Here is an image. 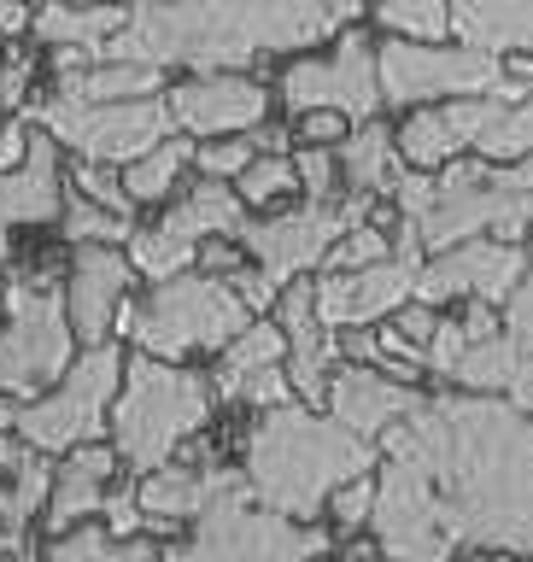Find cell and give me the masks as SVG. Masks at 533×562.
Here are the masks:
<instances>
[{
	"label": "cell",
	"instance_id": "6da1fadb",
	"mask_svg": "<svg viewBox=\"0 0 533 562\" xmlns=\"http://www.w3.org/2000/svg\"><path fill=\"white\" fill-rule=\"evenodd\" d=\"M381 446L429 481L457 551L533 557V416L481 393H434Z\"/></svg>",
	"mask_w": 533,
	"mask_h": 562
},
{
	"label": "cell",
	"instance_id": "7a4b0ae2",
	"mask_svg": "<svg viewBox=\"0 0 533 562\" xmlns=\"http://www.w3.org/2000/svg\"><path fill=\"white\" fill-rule=\"evenodd\" d=\"M352 18H358L352 0H170V7H130L123 30L95 59L246 77V65H258L264 53L311 47L323 35H341Z\"/></svg>",
	"mask_w": 533,
	"mask_h": 562
},
{
	"label": "cell",
	"instance_id": "3957f363",
	"mask_svg": "<svg viewBox=\"0 0 533 562\" xmlns=\"http://www.w3.org/2000/svg\"><path fill=\"white\" fill-rule=\"evenodd\" d=\"M241 474L253 486L258 509H276V516L311 527V516H323L346 481L376 474V446L346 434L323 411L276 404V411H258V422L246 428Z\"/></svg>",
	"mask_w": 533,
	"mask_h": 562
},
{
	"label": "cell",
	"instance_id": "277c9868",
	"mask_svg": "<svg viewBox=\"0 0 533 562\" xmlns=\"http://www.w3.org/2000/svg\"><path fill=\"white\" fill-rule=\"evenodd\" d=\"M211 411H218V393H211L206 375L135 351V358L123 363V386L112 398V422H106V434H112L118 463H130L135 474L141 469L153 474V469H165L170 457L206 428Z\"/></svg>",
	"mask_w": 533,
	"mask_h": 562
},
{
	"label": "cell",
	"instance_id": "5b68a950",
	"mask_svg": "<svg viewBox=\"0 0 533 562\" xmlns=\"http://www.w3.org/2000/svg\"><path fill=\"white\" fill-rule=\"evenodd\" d=\"M246 323H253V311L229 293V281H211L200 270L158 281L141 305L118 311V328L158 363L193 358V351H223Z\"/></svg>",
	"mask_w": 533,
	"mask_h": 562
},
{
	"label": "cell",
	"instance_id": "8992f818",
	"mask_svg": "<svg viewBox=\"0 0 533 562\" xmlns=\"http://www.w3.org/2000/svg\"><path fill=\"white\" fill-rule=\"evenodd\" d=\"M7 323H0V398L35 404L42 386L65 381V369L77 363V334L65 316V293L53 276H12L7 281Z\"/></svg>",
	"mask_w": 533,
	"mask_h": 562
},
{
	"label": "cell",
	"instance_id": "52a82bcc",
	"mask_svg": "<svg viewBox=\"0 0 533 562\" xmlns=\"http://www.w3.org/2000/svg\"><path fill=\"white\" fill-rule=\"evenodd\" d=\"M123 386V351L106 340V346H88L77 363L65 369V381L42 393L35 404H18V439L35 451V457H70L77 446H95L112 422V398Z\"/></svg>",
	"mask_w": 533,
	"mask_h": 562
},
{
	"label": "cell",
	"instance_id": "ba28073f",
	"mask_svg": "<svg viewBox=\"0 0 533 562\" xmlns=\"http://www.w3.org/2000/svg\"><path fill=\"white\" fill-rule=\"evenodd\" d=\"M329 533L306 521H288L276 509H258L253 492L218 498L193 521L182 544H170L165 562H317L329 557Z\"/></svg>",
	"mask_w": 533,
	"mask_h": 562
},
{
	"label": "cell",
	"instance_id": "9c48e42d",
	"mask_svg": "<svg viewBox=\"0 0 533 562\" xmlns=\"http://www.w3.org/2000/svg\"><path fill=\"white\" fill-rule=\"evenodd\" d=\"M417 228L422 252H452V246H469L481 235H528L533 228V200L517 188H504L492 165L481 158H452L446 170L434 176V211Z\"/></svg>",
	"mask_w": 533,
	"mask_h": 562
},
{
	"label": "cell",
	"instance_id": "30bf717a",
	"mask_svg": "<svg viewBox=\"0 0 533 562\" xmlns=\"http://www.w3.org/2000/svg\"><path fill=\"white\" fill-rule=\"evenodd\" d=\"M364 223L381 228L387 211H376V200H364V193H346V200H334V205H299V211H281V217L241 223L235 240L258 258L253 270L281 293L288 281L317 270V263H323L334 246H341L352 228H364Z\"/></svg>",
	"mask_w": 533,
	"mask_h": 562
},
{
	"label": "cell",
	"instance_id": "8fae6325",
	"mask_svg": "<svg viewBox=\"0 0 533 562\" xmlns=\"http://www.w3.org/2000/svg\"><path fill=\"white\" fill-rule=\"evenodd\" d=\"M35 123L53 135V147H70L82 165H135L153 147L170 140V105L165 100H123V105H77V100H35Z\"/></svg>",
	"mask_w": 533,
	"mask_h": 562
},
{
	"label": "cell",
	"instance_id": "7c38bea8",
	"mask_svg": "<svg viewBox=\"0 0 533 562\" xmlns=\"http://www.w3.org/2000/svg\"><path fill=\"white\" fill-rule=\"evenodd\" d=\"M376 82L381 105H422V100H487L504 82V59L475 47H417V42H387L376 47Z\"/></svg>",
	"mask_w": 533,
	"mask_h": 562
},
{
	"label": "cell",
	"instance_id": "4fadbf2b",
	"mask_svg": "<svg viewBox=\"0 0 533 562\" xmlns=\"http://www.w3.org/2000/svg\"><path fill=\"white\" fill-rule=\"evenodd\" d=\"M281 100L306 112H334L352 123H376L381 112V82H376V47L364 30H346L329 59H293L281 70Z\"/></svg>",
	"mask_w": 533,
	"mask_h": 562
},
{
	"label": "cell",
	"instance_id": "5bb4252c",
	"mask_svg": "<svg viewBox=\"0 0 533 562\" xmlns=\"http://www.w3.org/2000/svg\"><path fill=\"white\" fill-rule=\"evenodd\" d=\"M528 270V252L517 240H469L429 258L417 270V305H446V299H475V305H504Z\"/></svg>",
	"mask_w": 533,
	"mask_h": 562
},
{
	"label": "cell",
	"instance_id": "9a60e30c",
	"mask_svg": "<svg viewBox=\"0 0 533 562\" xmlns=\"http://www.w3.org/2000/svg\"><path fill=\"white\" fill-rule=\"evenodd\" d=\"M417 270L422 263L387 258L369 270H346V276H317L311 299H317V323L323 328H364L376 316H399L417 299Z\"/></svg>",
	"mask_w": 533,
	"mask_h": 562
},
{
	"label": "cell",
	"instance_id": "2e32d148",
	"mask_svg": "<svg viewBox=\"0 0 533 562\" xmlns=\"http://www.w3.org/2000/svg\"><path fill=\"white\" fill-rule=\"evenodd\" d=\"M276 328L281 340H288V358H281V375L299 398H306V411L317 404H329V369L341 363V340H334V328L317 323V299H311V281H288L276 299Z\"/></svg>",
	"mask_w": 533,
	"mask_h": 562
},
{
	"label": "cell",
	"instance_id": "e0dca14e",
	"mask_svg": "<svg viewBox=\"0 0 533 562\" xmlns=\"http://www.w3.org/2000/svg\"><path fill=\"white\" fill-rule=\"evenodd\" d=\"M170 123L188 135H253L270 112V88L253 77H193L170 88Z\"/></svg>",
	"mask_w": 533,
	"mask_h": 562
},
{
	"label": "cell",
	"instance_id": "ac0fdd59",
	"mask_svg": "<svg viewBox=\"0 0 533 562\" xmlns=\"http://www.w3.org/2000/svg\"><path fill=\"white\" fill-rule=\"evenodd\" d=\"M130 258L118 246H77L70 258V288H65V316H70V334L82 346H106L118 311H123V293H130Z\"/></svg>",
	"mask_w": 533,
	"mask_h": 562
},
{
	"label": "cell",
	"instance_id": "d6986e66",
	"mask_svg": "<svg viewBox=\"0 0 533 562\" xmlns=\"http://www.w3.org/2000/svg\"><path fill=\"white\" fill-rule=\"evenodd\" d=\"M417 404H422L417 386L387 381L381 369H369V363H346V369H334V375H329V416L341 422L346 434L369 439V446H376L387 428H399Z\"/></svg>",
	"mask_w": 533,
	"mask_h": 562
},
{
	"label": "cell",
	"instance_id": "ffe728a7",
	"mask_svg": "<svg viewBox=\"0 0 533 562\" xmlns=\"http://www.w3.org/2000/svg\"><path fill=\"white\" fill-rule=\"evenodd\" d=\"M65 217V188H59V147L53 135H30V153L18 170H0V270L12 252V228L18 223H53ZM7 293V281H0Z\"/></svg>",
	"mask_w": 533,
	"mask_h": 562
},
{
	"label": "cell",
	"instance_id": "44dd1931",
	"mask_svg": "<svg viewBox=\"0 0 533 562\" xmlns=\"http://www.w3.org/2000/svg\"><path fill=\"white\" fill-rule=\"evenodd\" d=\"M112 469H118L112 446H77L65 457V469H53V498H47V533L53 539L82 527L88 516H100L106 492H112Z\"/></svg>",
	"mask_w": 533,
	"mask_h": 562
},
{
	"label": "cell",
	"instance_id": "7402d4cb",
	"mask_svg": "<svg viewBox=\"0 0 533 562\" xmlns=\"http://www.w3.org/2000/svg\"><path fill=\"white\" fill-rule=\"evenodd\" d=\"M452 30L464 35V47L492 59H533V0H464L452 7Z\"/></svg>",
	"mask_w": 533,
	"mask_h": 562
},
{
	"label": "cell",
	"instance_id": "603a6c76",
	"mask_svg": "<svg viewBox=\"0 0 533 562\" xmlns=\"http://www.w3.org/2000/svg\"><path fill=\"white\" fill-rule=\"evenodd\" d=\"M241 223H246V205L235 200V188L206 182V176H200V182H193L153 228H158V235H170V240H182V246H206V240L241 235Z\"/></svg>",
	"mask_w": 533,
	"mask_h": 562
},
{
	"label": "cell",
	"instance_id": "cb8c5ba5",
	"mask_svg": "<svg viewBox=\"0 0 533 562\" xmlns=\"http://www.w3.org/2000/svg\"><path fill=\"white\" fill-rule=\"evenodd\" d=\"M165 94V70L147 65H88L77 77H59V100L77 105H123V100H158Z\"/></svg>",
	"mask_w": 533,
	"mask_h": 562
},
{
	"label": "cell",
	"instance_id": "d4e9b609",
	"mask_svg": "<svg viewBox=\"0 0 533 562\" xmlns=\"http://www.w3.org/2000/svg\"><path fill=\"white\" fill-rule=\"evenodd\" d=\"M341 176L352 182V193H364V200H376V193H387L404 176L399 147H393V130H387L381 117L341 140Z\"/></svg>",
	"mask_w": 533,
	"mask_h": 562
},
{
	"label": "cell",
	"instance_id": "484cf974",
	"mask_svg": "<svg viewBox=\"0 0 533 562\" xmlns=\"http://www.w3.org/2000/svg\"><path fill=\"white\" fill-rule=\"evenodd\" d=\"M123 7H47V12H35V35L59 53V47H77V53H100L112 35L123 30Z\"/></svg>",
	"mask_w": 533,
	"mask_h": 562
},
{
	"label": "cell",
	"instance_id": "4316f807",
	"mask_svg": "<svg viewBox=\"0 0 533 562\" xmlns=\"http://www.w3.org/2000/svg\"><path fill=\"white\" fill-rule=\"evenodd\" d=\"M475 153H481V165H522L533 158V94L528 100H487V123L481 135H475Z\"/></svg>",
	"mask_w": 533,
	"mask_h": 562
},
{
	"label": "cell",
	"instance_id": "83f0119b",
	"mask_svg": "<svg viewBox=\"0 0 533 562\" xmlns=\"http://www.w3.org/2000/svg\"><path fill=\"white\" fill-rule=\"evenodd\" d=\"M42 562H165V551L147 539H112L106 527H70L47 544Z\"/></svg>",
	"mask_w": 533,
	"mask_h": 562
},
{
	"label": "cell",
	"instance_id": "f1b7e54d",
	"mask_svg": "<svg viewBox=\"0 0 533 562\" xmlns=\"http://www.w3.org/2000/svg\"><path fill=\"white\" fill-rule=\"evenodd\" d=\"M393 147H399V158L411 170H446L452 158H464V140L452 135V123H446V112H429V105H422V112H411V123H404V130L393 135Z\"/></svg>",
	"mask_w": 533,
	"mask_h": 562
},
{
	"label": "cell",
	"instance_id": "f546056e",
	"mask_svg": "<svg viewBox=\"0 0 533 562\" xmlns=\"http://www.w3.org/2000/svg\"><path fill=\"white\" fill-rule=\"evenodd\" d=\"M517 358H522V340L517 334H492V340H481V346H469L464 351V363H457V386H469V393H481V398H499L504 386H510V375H517Z\"/></svg>",
	"mask_w": 533,
	"mask_h": 562
},
{
	"label": "cell",
	"instance_id": "4dcf8cb0",
	"mask_svg": "<svg viewBox=\"0 0 533 562\" xmlns=\"http://www.w3.org/2000/svg\"><path fill=\"white\" fill-rule=\"evenodd\" d=\"M281 358H288V340H281L276 323H246L235 340L223 346V363H218V381L211 386H229L241 375H258V369H281Z\"/></svg>",
	"mask_w": 533,
	"mask_h": 562
},
{
	"label": "cell",
	"instance_id": "1f68e13d",
	"mask_svg": "<svg viewBox=\"0 0 533 562\" xmlns=\"http://www.w3.org/2000/svg\"><path fill=\"white\" fill-rule=\"evenodd\" d=\"M376 24L393 42L440 47L452 35V7H440V0H387V7H376Z\"/></svg>",
	"mask_w": 533,
	"mask_h": 562
},
{
	"label": "cell",
	"instance_id": "d6a6232c",
	"mask_svg": "<svg viewBox=\"0 0 533 562\" xmlns=\"http://www.w3.org/2000/svg\"><path fill=\"white\" fill-rule=\"evenodd\" d=\"M188 158H193L188 140H165V147H153L147 158H135V165L123 170V193H130V205H153V200H165V193L176 188V176H182Z\"/></svg>",
	"mask_w": 533,
	"mask_h": 562
},
{
	"label": "cell",
	"instance_id": "836d02e7",
	"mask_svg": "<svg viewBox=\"0 0 533 562\" xmlns=\"http://www.w3.org/2000/svg\"><path fill=\"white\" fill-rule=\"evenodd\" d=\"M47 498H53V469H47V457H30L12 481H0V527H7V533H24L30 516Z\"/></svg>",
	"mask_w": 533,
	"mask_h": 562
},
{
	"label": "cell",
	"instance_id": "e575fe53",
	"mask_svg": "<svg viewBox=\"0 0 533 562\" xmlns=\"http://www.w3.org/2000/svg\"><path fill=\"white\" fill-rule=\"evenodd\" d=\"M130 270H141L158 288V281H176V276H188L193 270V258H200V246H182V240H170V235H158V228H135L130 235Z\"/></svg>",
	"mask_w": 533,
	"mask_h": 562
},
{
	"label": "cell",
	"instance_id": "d590c367",
	"mask_svg": "<svg viewBox=\"0 0 533 562\" xmlns=\"http://www.w3.org/2000/svg\"><path fill=\"white\" fill-rule=\"evenodd\" d=\"M65 235L77 240V246H112V240H130L135 228H130V217H112V211H95L82 200V193H70L65 200Z\"/></svg>",
	"mask_w": 533,
	"mask_h": 562
},
{
	"label": "cell",
	"instance_id": "8d00e7d4",
	"mask_svg": "<svg viewBox=\"0 0 533 562\" xmlns=\"http://www.w3.org/2000/svg\"><path fill=\"white\" fill-rule=\"evenodd\" d=\"M288 188H299L293 158H253V165L235 176V200H241V205H270V200H281Z\"/></svg>",
	"mask_w": 533,
	"mask_h": 562
},
{
	"label": "cell",
	"instance_id": "74e56055",
	"mask_svg": "<svg viewBox=\"0 0 533 562\" xmlns=\"http://www.w3.org/2000/svg\"><path fill=\"white\" fill-rule=\"evenodd\" d=\"M293 176H299V193H306L311 205H334L341 200V158L329 147H306L293 158Z\"/></svg>",
	"mask_w": 533,
	"mask_h": 562
},
{
	"label": "cell",
	"instance_id": "f35d334b",
	"mask_svg": "<svg viewBox=\"0 0 533 562\" xmlns=\"http://www.w3.org/2000/svg\"><path fill=\"white\" fill-rule=\"evenodd\" d=\"M387 252H393V240L381 235L376 223H364V228H352V235L334 246V252L323 258L329 270L323 276H346V270H369V263H387Z\"/></svg>",
	"mask_w": 533,
	"mask_h": 562
},
{
	"label": "cell",
	"instance_id": "ab89813d",
	"mask_svg": "<svg viewBox=\"0 0 533 562\" xmlns=\"http://www.w3.org/2000/svg\"><path fill=\"white\" fill-rule=\"evenodd\" d=\"M218 398H235V404H253V411H276V404H293V386L281 369H258V375H241L229 386H211Z\"/></svg>",
	"mask_w": 533,
	"mask_h": 562
},
{
	"label": "cell",
	"instance_id": "60d3db41",
	"mask_svg": "<svg viewBox=\"0 0 533 562\" xmlns=\"http://www.w3.org/2000/svg\"><path fill=\"white\" fill-rule=\"evenodd\" d=\"M70 182H77V193L95 211H112V217H130V193H123V176H112L106 165H77V176H70Z\"/></svg>",
	"mask_w": 533,
	"mask_h": 562
},
{
	"label": "cell",
	"instance_id": "b9f144b4",
	"mask_svg": "<svg viewBox=\"0 0 533 562\" xmlns=\"http://www.w3.org/2000/svg\"><path fill=\"white\" fill-rule=\"evenodd\" d=\"M253 140H206V147H193V165H200L206 182H223V176H241L246 165H253Z\"/></svg>",
	"mask_w": 533,
	"mask_h": 562
},
{
	"label": "cell",
	"instance_id": "7bdbcfd3",
	"mask_svg": "<svg viewBox=\"0 0 533 562\" xmlns=\"http://www.w3.org/2000/svg\"><path fill=\"white\" fill-rule=\"evenodd\" d=\"M369 509H376V474H358V481H346L329 498V516H334L341 533H358V527L369 521Z\"/></svg>",
	"mask_w": 533,
	"mask_h": 562
},
{
	"label": "cell",
	"instance_id": "ee69618b",
	"mask_svg": "<svg viewBox=\"0 0 533 562\" xmlns=\"http://www.w3.org/2000/svg\"><path fill=\"white\" fill-rule=\"evenodd\" d=\"M464 351H469V334H464V323H440L434 328V340H429V351H422V363L434 369V375H457V363H464Z\"/></svg>",
	"mask_w": 533,
	"mask_h": 562
},
{
	"label": "cell",
	"instance_id": "f6af8a7d",
	"mask_svg": "<svg viewBox=\"0 0 533 562\" xmlns=\"http://www.w3.org/2000/svg\"><path fill=\"white\" fill-rule=\"evenodd\" d=\"M393 200H399V223H422L434 211V176L429 170H404L393 182Z\"/></svg>",
	"mask_w": 533,
	"mask_h": 562
},
{
	"label": "cell",
	"instance_id": "bcb514c9",
	"mask_svg": "<svg viewBox=\"0 0 533 562\" xmlns=\"http://www.w3.org/2000/svg\"><path fill=\"white\" fill-rule=\"evenodd\" d=\"M100 516H106V533H112V539H141V504H135V486L106 492Z\"/></svg>",
	"mask_w": 533,
	"mask_h": 562
},
{
	"label": "cell",
	"instance_id": "7dc6e473",
	"mask_svg": "<svg viewBox=\"0 0 533 562\" xmlns=\"http://www.w3.org/2000/svg\"><path fill=\"white\" fill-rule=\"evenodd\" d=\"M504 334L533 340V252H528V270H522V281H517V293L504 299Z\"/></svg>",
	"mask_w": 533,
	"mask_h": 562
},
{
	"label": "cell",
	"instance_id": "c3c4849f",
	"mask_svg": "<svg viewBox=\"0 0 533 562\" xmlns=\"http://www.w3.org/2000/svg\"><path fill=\"white\" fill-rule=\"evenodd\" d=\"M393 328L404 334V346L422 358V351H429V340H434V328H440V316H434L429 305H404V311L393 316Z\"/></svg>",
	"mask_w": 533,
	"mask_h": 562
},
{
	"label": "cell",
	"instance_id": "681fc988",
	"mask_svg": "<svg viewBox=\"0 0 533 562\" xmlns=\"http://www.w3.org/2000/svg\"><path fill=\"white\" fill-rule=\"evenodd\" d=\"M30 70H35V59H30V53H12V59H0V112H12V105L24 100V88H30Z\"/></svg>",
	"mask_w": 533,
	"mask_h": 562
},
{
	"label": "cell",
	"instance_id": "f907efd6",
	"mask_svg": "<svg viewBox=\"0 0 533 562\" xmlns=\"http://www.w3.org/2000/svg\"><path fill=\"white\" fill-rule=\"evenodd\" d=\"M504 404L533 416V340H522V358H517V375H510V386H504Z\"/></svg>",
	"mask_w": 533,
	"mask_h": 562
},
{
	"label": "cell",
	"instance_id": "816d5d0a",
	"mask_svg": "<svg viewBox=\"0 0 533 562\" xmlns=\"http://www.w3.org/2000/svg\"><path fill=\"white\" fill-rule=\"evenodd\" d=\"M229 293H235L246 311H264V305H276V299H281V293L270 288V281L258 276V270H235V276H229Z\"/></svg>",
	"mask_w": 533,
	"mask_h": 562
},
{
	"label": "cell",
	"instance_id": "f5cc1de1",
	"mask_svg": "<svg viewBox=\"0 0 533 562\" xmlns=\"http://www.w3.org/2000/svg\"><path fill=\"white\" fill-rule=\"evenodd\" d=\"M299 135H306L311 147H329V140H346V117H334V112H306V117H299Z\"/></svg>",
	"mask_w": 533,
	"mask_h": 562
},
{
	"label": "cell",
	"instance_id": "db71d44e",
	"mask_svg": "<svg viewBox=\"0 0 533 562\" xmlns=\"http://www.w3.org/2000/svg\"><path fill=\"white\" fill-rule=\"evenodd\" d=\"M193 263H200V276H211V281H223V276L241 270V263H235V246H229V240H206Z\"/></svg>",
	"mask_w": 533,
	"mask_h": 562
},
{
	"label": "cell",
	"instance_id": "11a10c76",
	"mask_svg": "<svg viewBox=\"0 0 533 562\" xmlns=\"http://www.w3.org/2000/svg\"><path fill=\"white\" fill-rule=\"evenodd\" d=\"M24 153H30V130H24V123H0V170H18V165H24Z\"/></svg>",
	"mask_w": 533,
	"mask_h": 562
},
{
	"label": "cell",
	"instance_id": "9f6ffc18",
	"mask_svg": "<svg viewBox=\"0 0 533 562\" xmlns=\"http://www.w3.org/2000/svg\"><path fill=\"white\" fill-rule=\"evenodd\" d=\"M30 24H35V12L12 7V0H0V35H18V30H30Z\"/></svg>",
	"mask_w": 533,
	"mask_h": 562
},
{
	"label": "cell",
	"instance_id": "6f0895ef",
	"mask_svg": "<svg viewBox=\"0 0 533 562\" xmlns=\"http://www.w3.org/2000/svg\"><path fill=\"white\" fill-rule=\"evenodd\" d=\"M24 557V533H7V527H0V562H18Z\"/></svg>",
	"mask_w": 533,
	"mask_h": 562
},
{
	"label": "cell",
	"instance_id": "680465c9",
	"mask_svg": "<svg viewBox=\"0 0 533 562\" xmlns=\"http://www.w3.org/2000/svg\"><path fill=\"white\" fill-rule=\"evenodd\" d=\"M12 428H18V404L0 398V434H12Z\"/></svg>",
	"mask_w": 533,
	"mask_h": 562
},
{
	"label": "cell",
	"instance_id": "91938a15",
	"mask_svg": "<svg viewBox=\"0 0 533 562\" xmlns=\"http://www.w3.org/2000/svg\"><path fill=\"white\" fill-rule=\"evenodd\" d=\"M469 562H522V557H504V551H469Z\"/></svg>",
	"mask_w": 533,
	"mask_h": 562
},
{
	"label": "cell",
	"instance_id": "94428289",
	"mask_svg": "<svg viewBox=\"0 0 533 562\" xmlns=\"http://www.w3.org/2000/svg\"><path fill=\"white\" fill-rule=\"evenodd\" d=\"M346 562H387V557H376V544H358V551H352Z\"/></svg>",
	"mask_w": 533,
	"mask_h": 562
},
{
	"label": "cell",
	"instance_id": "6125c7cd",
	"mask_svg": "<svg viewBox=\"0 0 533 562\" xmlns=\"http://www.w3.org/2000/svg\"><path fill=\"white\" fill-rule=\"evenodd\" d=\"M18 562H42V557H30V551H24V557H18Z\"/></svg>",
	"mask_w": 533,
	"mask_h": 562
}]
</instances>
